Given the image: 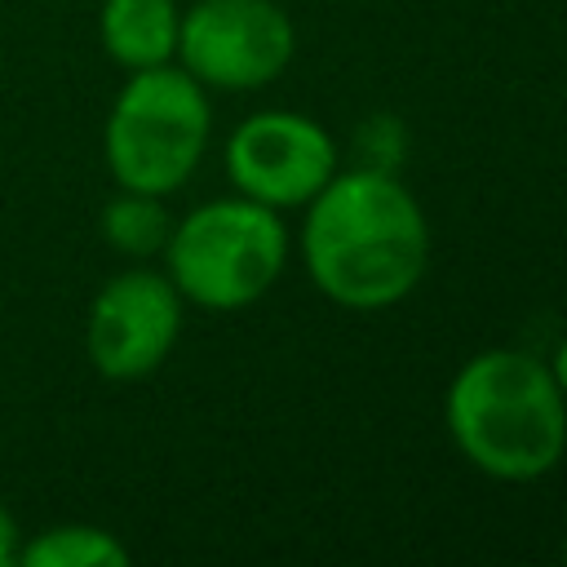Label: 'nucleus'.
Listing matches in <instances>:
<instances>
[{"instance_id": "1", "label": "nucleus", "mask_w": 567, "mask_h": 567, "mask_svg": "<svg viewBox=\"0 0 567 567\" xmlns=\"http://www.w3.org/2000/svg\"><path fill=\"white\" fill-rule=\"evenodd\" d=\"M301 261L332 306L385 310L425 279L430 226L399 173L363 164L337 168L306 204Z\"/></svg>"}, {"instance_id": "2", "label": "nucleus", "mask_w": 567, "mask_h": 567, "mask_svg": "<svg viewBox=\"0 0 567 567\" xmlns=\"http://www.w3.org/2000/svg\"><path fill=\"white\" fill-rule=\"evenodd\" d=\"M443 421L456 452L501 483H536L567 456V399L532 350L470 354L447 385Z\"/></svg>"}, {"instance_id": "3", "label": "nucleus", "mask_w": 567, "mask_h": 567, "mask_svg": "<svg viewBox=\"0 0 567 567\" xmlns=\"http://www.w3.org/2000/svg\"><path fill=\"white\" fill-rule=\"evenodd\" d=\"M208 137V89L177 62H164L128 71V80L120 84L102 124V159L115 186L173 195L199 168Z\"/></svg>"}, {"instance_id": "4", "label": "nucleus", "mask_w": 567, "mask_h": 567, "mask_svg": "<svg viewBox=\"0 0 567 567\" xmlns=\"http://www.w3.org/2000/svg\"><path fill=\"white\" fill-rule=\"evenodd\" d=\"M159 257L182 301L199 310H244L279 284L288 266V226L279 208L226 195L173 221Z\"/></svg>"}, {"instance_id": "5", "label": "nucleus", "mask_w": 567, "mask_h": 567, "mask_svg": "<svg viewBox=\"0 0 567 567\" xmlns=\"http://www.w3.org/2000/svg\"><path fill=\"white\" fill-rule=\"evenodd\" d=\"M297 53V27L275 0H195L182 9L177 66L204 89L248 93L275 84Z\"/></svg>"}, {"instance_id": "6", "label": "nucleus", "mask_w": 567, "mask_h": 567, "mask_svg": "<svg viewBox=\"0 0 567 567\" xmlns=\"http://www.w3.org/2000/svg\"><path fill=\"white\" fill-rule=\"evenodd\" d=\"M186 301L164 270L128 266L111 275L84 319V354L106 381H142L151 377L182 337Z\"/></svg>"}, {"instance_id": "7", "label": "nucleus", "mask_w": 567, "mask_h": 567, "mask_svg": "<svg viewBox=\"0 0 567 567\" xmlns=\"http://www.w3.org/2000/svg\"><path fill=\"white\" fill-rule=\"evenodd\" d=\"M235 195L266 208H306L337 173L332 133L301 111H257L235 124L221 151Z\"/></svg>"}, {"instance_id": "8", "label": "nucleus", "mask_w": 567, "mask_h": 567, "mask_svg": "<svg viewBox=\"0 0 567 567\" xmlns=\"http://www.w3.org/2000/svg\"><path fill=\"white\" fill-rule=\"evenodd\" d=\"M177 0H102L97 9V40L106 58L124 71L164 66L177 58Z\"/></svg>"}, {"instance_id": "9", "label": "nucleus", "mask_w": 567, "mask_h": 567, "mask_svg": "<svg viewBox=\"0 0 567 567\" xmlns=\"http://www.w3.org/2000/svg\"><path fill=\"white\" fill-rule=\"evenodd\" d=\"M102 239L111 252L128 257V261H146L159 257L173 230V217L164 208V195H146V190H124L115 186V195L102 204V221H97Z\"/></svg>"}, {"instance_id": "10", "label": "nucleus", "mask_w": 567, "mask_h": 567, "mask_svg": "<svg viewBox=\"0 0 567 567\" xmlns=\"http://www.w3.org/2000/svg\"><path fill=\"white\" fill-rule=\"evenodd\" d=\"M22 567H124L128 545L97 523H53L22 540Z\"/></svg>"}, {"instance_id": "11", "label": "nucleus", "mask_w": 567, "mask_h": 567, "mask_svg": "<svg viewBox=\"0 0 567 567\" xmlns=\"http://www.w3.org/2000/svg\"><path fill=\"white\" fill-rule=\"evenodd\" d=\"M403 124L390 120V115H372L363 128H359V164L363 168H385V173H399L403 164Z\"/></svg>"}, {"instance_id": "12", "label": "nucleus", "mask_w": 567, "mask_h": 567, "mask_svg": "<svg viewBox=\"0 0 567 567\" xmlns=\"http://www.w3.org/2000/svg\"><path fill=\"white\" fill-rule=\"evenodd\" d=\"M18 549H22V527H18V514L0 501V567H13L18 563Z\"/></svg>"}, {"instance_id": "13", "label": "nucleus", "mask_w": 567, "mask_h": 567, "mask_svg": "<svg viewBox=\"0 0 567 567\" xmlns=\"http://www.w3.org/2000/svg\"><path fill=\"white\" fill-rule=\"evenodd\" d=\"M545 363H549V372H554V381H558V390H563V399H567V337L554 346V354H549Z\"/></svg>"}, {"instance_id": "14", "label": "nucleus", "mask_w": 567, "mask_h": 567, "mask_svg": "<svg viewBox=\"0 0 567 567\" xmlns=\"http://www.w3.org/2000/svg\"><path fill=\"white\" fill-rule=\"evenodd\" d=\"M563 554H567V545H563Z\"/></svg>"}]
</instances>
